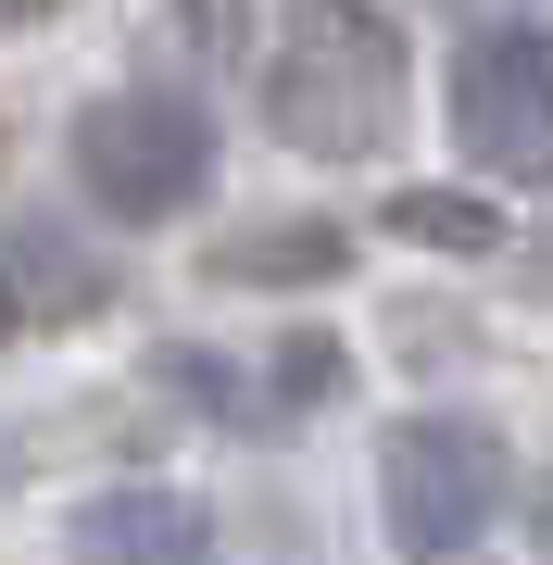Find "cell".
<instances>
[{"label":"cell","mask_w":553,"mask_h":565,"mask_svg":"<svg viewBox=\"0 0 553 565\" xmlns=\"http://www.w3.org/2000/svg\"><path fill=\"white\" fill-rule=\"evenodd\" d=\"M252 88H265V126L289 151L315 163H365L403 139V88H415V51L403 25L377 13V0H289L265 63H252Z\"/></svg>","instance_id":"1"},{"label":"cell","mask_w":553,"mask_h":565,"mask_svg":"<svg viewBox=\"0 0 553 565\" xmlns=\"http://www.w3.org/2000/svg\"><path fill=\"white\" fill-rule=\"evenodd\" d=\"M377 503H390V541H403L415 565H453V553H478V541L503 527L515 465H503L491 427L415 415V427H390V440H377Z\"/></svg>","instance_id":"2"},{"label":"cell","mask_w":553,"mask_h":565,"mask_svg":"<svg viewBox=\"0 0 553 565\" xmlns=\"http://www.w3.org/2000/svg\"><path fill=\"white\" fill-rule=\"evenodd\" d=\"M76 177H88V202H102L114 226H164L189 214L214 189V126L189 88H114V102H88L76 114Z\"/></svg>","instance_id":"3"},{"label":"cell","mask_w":553,"mask_h":565,"mask_svg":"<svg viewBox=\"0 0 553 565\" xmlns=\"http://www.w3.org/2000/svg\"><path fill=\"white\" fill-rule=\"evenodd\" d=\"M453 139L491 177H541V151H553V39L541 25L466 39V63H453Z\"/></svg>","instance_id":"4"},{"label":"cell","mask_w":553,"mask_h":565,"mask_svg":"<svg viewBox=\"0 0 553 565\" xmlns=\"http://www.w3.org/2000/svg\"><path fill=\"white\" fill-rule=\"evenodd\" d=\"M63 541H76V565H214V515L151 478V490H88Z\"/></svg>","instance_id":"5"},{"label":"cell","mask_w":553,"mask_h":565,"mask_svg":"<svg viewBox=\"0 0 553 565\" xmlns=\"http://www.w3.org/2000/svg\"><path fill=\"white\" fill-rule=\"evenodd\" d=\"M102 302H114V264L102 252H76L39 214H0V315H13V340H25V327H76Z\"/></svg>","instance_id":"6"},{"label":"cell","mask_w":553,"mask_h":565,"mask_svg":"<svg viewBox=\"0 0 553 565\" xmlns=\"http://www.w3.org/2000/svg\"><path fill=\"white\" fill-rule=\"evenodd\" d=\"M202 277H214V289H328V277H352V226H328V214L240 226V239L202 252Z\"/></svg>","instance_id":"7"},{"label":"cell","mask_w":553,"mask_h":565,"mask_svg":"<svg viewBox=\"0 0 553 565\" xmlns=\"http://www.w3.org/2000/svg\"><path fill=\"white\" fill-rule=\"evenodd\" d=\"M377 226H390V239H415V252H466V264L515 239V226H503L491 202H466V189H390Z\"/></svg>","instance_id":"8"},{"label":"cell","mask_w":553,"mask_h":565,"mask_svg":"<svg viewBox=\"0 0 553 565\" xmlns=\"http://www.w3.org/2000/svg\"><path fill=\"white\" fill-rule=\"evenodd\" d=\"M240 25H252V0H164L151 13V76H214V63H240Z\"/></svg>","instance_id":"9"},{"label":"cell","mask_w":553,"mask_h":565,"mask_svg":"<svg viewBox=\"0 0 553 565\" xmlns=\"http://www.w3.org/2000/svg\"><path fill=\"white\" fill-rule=\"evenodd\" d=\"M39 13H63V0H0V25H39Z\"/></svg>","instance_id":"10"},{"label":"cell","mask_w":553,"mask_h":565,"mask_svg":"<svg viewBox=\"0 0 553 565\" xmlns=\"http://www.w3.org/2000/svg\"><path fill=\"white\" fill-rule=\"evenodd\" d=\"M25 478V440H13V427H0V490H13Z\"/></svg>","instance_id":"11"},{"label":"cell","mask_w":553,"mask_h":565,"mask_svg":"<svg viewBox=\"0 0 553 565\" xmlns=\"http://www.w3.org/2000/svg\"><path fill=\"white\" fill-rule=\"evenodd\" d=\"M0 352H13V315H0Z\"/></svg>","instance_id":"12"}]
</instances>
